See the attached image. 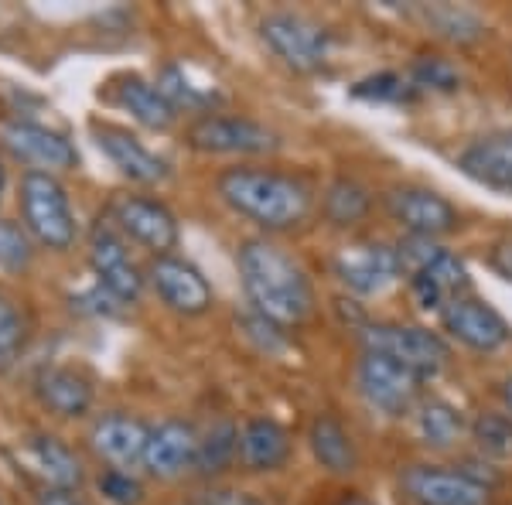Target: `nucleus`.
I'll list each match as a JSON object with an SVG mask.
<instances>
[{"mask_svg":"<svg viewBox=\"0 0 512 505\" xmlns=\"http://www.w3.org/2000/svg\"><path fill=\"white\" fill-rule=\"evenodd\" d=\"M236 267L253 314L267 318L277 328H297L308 321L311 308H315L311 280L301 270V263L287 256L277 243L246 239L236 253Z\"/></svg>","mask_w":512,"mask_h":505,"instance_id":"nucleus-1","label":"nucleus"},{"mask_svg":"<svg viewBox=\"0 0 512 505\" xmlns=\"http://www.w3.org/2000/svg\"><path fill=\"white\" fill-rule=\"evenodd\" d=\"M216 192L236 215L270 233L301 226L311 215V188L284 171L229 168L219 175Z\"/></svg>","mask_w":512,"mask_h":505,"instance_id":"nucleus-2","label":"nucleus"},{"mask_svg":"<svg viewBox=\"0 0 512 505\" xmlns=\"http://www.w3.org/2000/svg\"><path fill=\"white\" fill-rule=\"evenodd\" d=\"M362 352L386 355V359L400 362L403 369L417 372L420 379H434L448 369L451 345L444 342L437 331L420 325H396V321H379V325L359 328Z\"/></svg>","mask_w":512,"mask_h":505,"instance_id":"nucleus-3","label":"nucleus"},{"mask_svg":"<svg viewBox=\"0 0 512 505\" xmlns=\"http://www.w3.org/2000/svg\"><path fill=\"white\" fill-rule=\"evenodd\" d=\"M21 212L28 236H35L45 250H69L76 243V215H72L69 195L55 175L28 171L21 181Z\"/></svg>","mask_w":512,"mask_h":505,"instance_id":"nucleus-4","label":"nucleus"},{"mask_svg":"<svg viewBox=\"0 0 512 505\" xmlns=\"http://www.w3.org/2000/svg\"><path fill=\"white\" fill-rule=\"evenodd\" d=\"M260 38L287 69L321 72L332 55V31L294 11H274L260 21Z\"/></svg>","mask_w":512,"mask_h":505,"instance_id":"nucleus-5","label":"nucleus"},{"mask_svg":"<svg viewBox=\"0 0 512 505\" xmlns=\"http://www.w3.org/2000/svg\"><path fill=\"white\" fill-rule=\"evenodd\" d=\"M355 386H359V396L366 400L369 410L383 413L390 420L410 413L424 396V379L417 372L373 352H362L359 366H355Z\"/></svg>","mask_w":512,"mask_h":505,"instance_id":"nucleus-6","label":"nucleus"},{"mask_svg":"<svg viewBox=\"0 0 512 505\" xmlns=\"http://www.w3.org/2000/svg\"><path fill=\"white\" fill-rule=\"evenodd\" d=\"M386 215L393 222H400V229L407 236L420 239H437L448 236L461 226V212L434 188L424 185H393L383 195Z\"/></svg>","mask_w":512,"mask_h":505,"instance_id":"nucleus-7","label":"nucleus"},{"mask_svg":"<svg viewBox=\"0 0 512 505\" xmlns=\"http://www.w3.org/2000/svg\"><path fill=\"white\" fill-rule=\"evenodd\" d=\"M188 147L202 154H270L280 147V137L270 127L250 117H222V113H205L188 127Z\"/></svg>","mask_w":512,"mask_h":505,"instance_id":"nucleus-8","label":"nucleus"},{"mask_svg":"<svg viewBox=\"0 0 512 505\" xmlns=\"http://www.w3.org/2000/svg\"><path fill=\"white\" fill-rule=\"evenodd\" d=\"M332 273L345 291L359 297H376L403 280V263L390 243H352L332 260Z\"/></svg>","mask_w":512,"mask_h":505,"instance_id":"nucleus-9","label":"nucleus"},{"mask_svg":"<svg viewBox=\"0 0 512 505\" xmlns=\"http://www.w3.org/2000/svg\"><path fill=\"white\" fill-rule=\"evenodd\" d=\"M441 328L448 331L458 345H465V349H472L478 355H492L512 342L509 321L502 318L489 301H482V297H475V294H461L444 304Z\"/></svg>","mask_w":512,"mask_h":505,"instance_id":"nucleus-10","label":"nucleus"},{"mask_svg":"<svg viewBox=\"0 0 512 505\" xmlns=\"http://www.w3.org/2000/svg\"><path fill=\"white\" fill-rule=\"evenodd\" d=\"M400 488L414 505H492V488L461 468L407 465L400 471Z\"/></svg>","mask_w":512,"mask_h":505,"instance_id":"nucleus-11","label":"nucleus"},{"mask_svg":"<svg viewBox=\"0 0 512 505\" xmlns=\"http://www.w3.org/2000/svg\"><path fill=\"white\" fill-rule=\"evenodd\" d=\"M0 144L18 157V161L31 164L35 171H45V175L72 171L79 164V151L69 137L21 117L0 120Z\"/></svg>","mask_w":512,"mask_h":505,"instance_id":"nucleus-12","label":"nucleus"},{"mask_svg":"<svg viewBox=\"0 0 512 505\" xmlns=\"http://www.w3.org/2000/svg\"><path fill=\"white\" fill-rule=\"evenodd\" d=\"M110 215L123 236H130L134 243L151 250L154 256H171V250H175L181 239L175 212L164 202H158V198L120 195L117 202H113Z\"/></svg>","mask_w":512,"mask_h":505,"instance_id":"nucleus-13","label":"nucleus"},{"mask_svg":"<svg viewBox=\"0 0 512 505\" xmlns=\"http://www.w3.org/2000/svg\"><path fill=\"white\" fill-rule=\"evenodd\" d=\"M89 267L96 273V284L103 287L113 301L120 304H134L144 294L147 277L140 273V267L130 260L127 243L120 239V233L106 222H99L89 236Z\"/></svg>","mask_w":512,"mask_h":505,"instance_id":"nucleus-14","label":"nucleus"},{"mask_svg":"<svg viewBox=\"0 0 512 505\" xmlns=\"http://www.w3.org/2000/svg\"><path fill=\"white\" fill-rule=\"evenodd\" d=\"M147 280L158 291V297L168 304L171 311L185 314V318H198L212 308L216 294H212V284L205 280V273L195 267V263L181 260V256H154L151 270H147Z\"/></svg>","mask_w":512,"mask_h":505,"instance_id":"nucleus-15","label":"nucleus"},{"mask_svg":"<svg viewBox=\"0 0 512 505\" xmlns=\"http://www.w3.org/2000/svg\"><path fill=\"white\" fill-rule=\"evenodd\" d=\"M14 461L24 475L38 478L45 492H76L82 485V461L69 444H62L52 434L24 437L14 451Z\"/></svg>","mask_w":512,"mask_h":505,"instance_id":"nucleus-16","label":"nucleus"},{"mask_svg":"<svg viewBox=\"0 0 512 505\" xmlns=\"http://www.w3.org/2000/svg\"><path fill=\"white\" fill-rule=\"evenodd\" d=\"M151 441V427L130 413H106L89 430V444L110 468L127 471L144 465V451Z\"/></svg>","mask_w":512,"mask_h":505,"instance_id":"nucleus-17","label":"nucleus"},{"mask_svg":"<svg viewBox=\"0 0 512 505\" xmlns=\"http://www.w3.org/2000/svg\"><path fill=\"white\" fill-rule=\"evenodd\" d=\"M93 137L99 151L110 157L120 168V175H127L137 185H164L171 178V168L164 157L147 151L140 140L123 127H110V123H93Z\"/></svg>","mask_w":512,"mask_h":505,"instance_id":"nucleus-18","label":"nucleus"},{"mask_svg":"<svg viewBox=\"0 0 512 505\" xmlns=\"http://www.w3.org/2000/svg\"><path fill=\"white\" fill-rule=\"evenodd\" d=\"M198 458V430L188 420H164V424L151 427V441L144 451V468L151 478L171 482V478L185 475L195 468Z\"/></svg>","mask_w":512,"mask_h":505,"instance_id":"nucleus-19","label":"nucleus"},{"mask_svg":"<svg viewBox=\"0 0 512 505\" xmlns=\"http://www.w3.org/2000/svg\"><path fill=\"white\" fill-rule=\"evenodd\" d=\"M458 168L478 185L512 195V130L472 140L458 154Z\"/></svg>","mask_w":512,"mask_h":505,"instance_id":"nucleus-20","label":"nucleus"},{"mask_svg":"<svg viewBox=\"0 0 512 505\" xmlns=\"http://www.w3.org/2000/svg\"><path fill=\"white\" fill-rule=\"evenodd\" d=\"M291 434L270 417H253L239 430V461L250 471H277L291 458Z\"/></svg>","mask_w":512,"mask_h":505,"instance_id":"nucleus-21","label":"nucleus"},{"mask_svg":"<svg viewBox=\"0 0 512 505\" xmlns=\"http://www.w3.org/2000/svg\"><path fill=\"white\" fill-rule=\"evenodd\" d=\"M35 396L41 400V407H48L59 417H82L93 407V386L86 376H79L76 369H41L35 379Z\"/></svg>","mask_w":512,"mask_h":505,"instance_id":"nucleus-22","label":"nucleus"},{"mask_svg":"<svg viewBox=\"0 0 512 505\" xmlns=\"http://www.w3.org/2000/svg\"><path fill=\"white\" fill-rule=\"evenodd\" d=\"M308 447L315 461L328 475H352L359 468V451L352 444V434L332 413H318L308 427Z\"/></svg>","mask_w":512,"mask_h":505,"instance_id":"nucleus-23","label":"nucleus"},{"mask_svg":"<svg viewBox=\"0 0 512 505\" xmlns=\"http://www.w3.org/2000/svg\"><path fill=\"white\" fill-rule=\"evenodd\" d=\"M414 413V434L417 441L431 451H451L461 441V434L468 430L465 417L454 403L441 400V396H420Z\"/></svg>","mask_w":512,"mask_h":505,"instance_id":"nucleus-24","label":"nucleus"},{"mask_svg":"<svg viewBox=\"0 0 512 505\" xmlns=\"http://www.w3.org/2000/svg\"><path fill=\"white\" fill-rule=\"evenodd\" d=\"M113 99L147 130H168L178 120V110L158 93V86L140 76H120L113 86Z\"/></svg>","mask_w":512,"mask_h":505,"instance_id":"nucleus-25","label":"nucleus"},{"mask_svg":"<svg viewBox=\"0 0 512 505\" xmlns=\"http://www.w3.org/2000/svg\"><path fill=\"white\" fill-rule=\"evenodd\" d=\"M414 14L420 18L427 31H434L437 38L451 41V45H475L485 38V21L475 11L458 4H417Z\"/></svg>","mask_w":512,"mask_h":505,"instance_id":"nucleus-26","label":"nucleus"},{"mask_svg":"<svg viewBox=\"0 0 512 505\" xmlns=\"http://www.w3.org/2000/svg\"><path fill=\"white\" fill-rule=\"evenodd\" d=\"M369 212H373V192L355 178H335L321 195V215L338 229L359 226L369 219Z\"/></svg>","mask_w":512,"mask_h":505,"instance_id":"nucleus-27","label":"nucleus"},{"mask_svg":"<svg viewBox=\"0 0 512 505\" xmlns=\"http://www.w3.org/2000/svg\"><path fill=\"white\" fill-rule=\"evenodd\" d=\"M410 277L427 280V284H431L434 291L444 297V301H454V297L468 294V287H472V277H468L465 260H461L458 253L444 250V246H437V253L431 256V260H427L420 270L410 273Z\"/></svg>","mask_w":512,"mask_h":505,"instance_id":"nucleus-28","label":"nucleus"},{"mask_svg":"<svg viewBox=\"0 0 512 505\" xmlns=\"http://www.w3.org/2000/svg\"><path fill=\"white\" fill-rule=\"evenodd\" d=\"M236 458H239V430L229 424V420H219V424H212L205 434H198L195 468L202 471V475H219V471H226Z\"/></svg>","mask_w":512,"mask_h":505,"instance_id":"nucleus-29","label":"nucleus"},{"mask_svg":"<svg viewBox=\"0 0 512 505\" xmlns=\"http://www.w3.org/2000/svg\"><path fill=\"white\" fill-rule=\"evenodd\" d=\"M468 434L478 451L492 461H506L512 458V417L499 410H482L478 417L468 424Z\"/></svg>","mask_w":512,"mask_h":505,"instance_id":"nucleus-30","label":"nucleus"},{"mask_svg":"<svg viewBox=\"0 0 512 505\" xmlns=\"http://www.w3.org/2000/svg\"><path fill=\"white\" fill-rule=\"evenodd\" d=\"M158 93L168 99L175 110H188V113H198V110H209L212 103H216V93L212 89H202L195 86L192 79L185 76V69H178V65H164L158 72Z\"/></svg>","mask_w":512,"mask_h":505,"instance_id":"nucleus-31","label":"nucleus"},{"mask_svg":"<svg viewBox=\"0 0 512 505\" xmlns=\"http://www.w3.org/2000/svg\"><path fill=\"white\" fill-rule=\"evenodd\" d=\"M407 79L417 93H458L461 89L458 65L448 62L444 55H417V59L410 62Z\"/></svg>","mask_w":512,"mask_h":505,"instance_id":"nucleus-32","label":"nucleus"},{"mask_svg":"<svg viewBox=\"0 0 512 505\" xmlns=\"http://www.w3.org/2000/svg\"><path fill=\"white\" fill-rule=\"evenodd\" d=\"M355 99H369V103H410L417 96V89L410 86L407 76L400 72H376V76H366L352 86Z\"/></svg>","mask_w":512,"mask_h":505,"instance_id":"nucleus-33","label":"nucleus"},{"mask_svg":"<svg viewBox=\"0 0 512 505\" xmlns=\"http://www.w3.org/2000/svg\"><path fill=\"white\" fill-rule=\"evenodd\" d=\"M31 236L28 229H21L18 222L0 219V270L7 273H21L31 267Z\"/></svg>","mask_w":512,"mask_h":505,"instance_id":"nucleus-34","label":"nucleus"},{"mask_svg":"<svg viewBox=\"0 0 512 505\" xmlns=\"http://www.w3.org/2000/svg\"><path fill=\"white\" fill-rule=\"evenodd\" d=\"M24 338H28V331H24L21 311L7 297H0V369L14 366V359L24 349Z\"/></svg>","mask_w":512,"mask_h":505,"instance_id":"nucleus-35","label":"nucleus"},{"mask_svg":"<svg viewBox=\"0 0 512 505\" xmlns=\"http://www.w3.org/2000/svg\"><path fill=\"white\" fill-rule=\"evenodd\" d=\"M96 488L110 505H140V502H144V485H140L130 471L106 468L103 475H99Z\"/></svg>","mask_w":512,"mask_h":505,"instance_id":"nucleus-36","label":"nucleus"},{"mask_svg":"<svg viewBox=\"0 0 512 505\" xmlns=\"http://www.w3.org/2000/svg\"><path fill=\"white\" fill-rule=\"evenodd\" d=\"M198 505H267V502L253 492H239V488H212V492H202Z\"/></svg>","mask_w":512,"mask_h":505,"instance_id":"nucleus-37","label":"nucleus"},{"mask_svg":"<svg viewBox=\"0 0 512 505\" xmlns=\"http://www.w3.org/2000/svg\"><path fill=\"white\" fill-rule=\"evenodd\" d=\"M489 267L499 273L502 280H509V284H512V239H502V243L492 246Z\"/></svg>","mask_w":512,"mask_h":505,"instance_id":"nucleus-38","label":"nucleus"},{"mask_svg":"<svg viewBox=\"0 0 512 505\" xmlns=\"http://www.w3.org/2000/svg\"><path fill=\"white\" fill-rule=\"evenodd\" d=\"M38 505H82L72 492H45L38 499Z\"/></svg>","mask_w":512,"mask_h":505,"instance_id":"nucleus-39","label":"nucleus"},{"mask_svg":"<svg viewBox=\"0 0 512 505\" xmlns=\"http://www.w3.org/2000/svg\"><path fill=\"white\" fill-rule=\"evenodd\" d=\"M499 396H502V403H506V413L512 417V376H506L499 383Z\"/></svg>","mask_w":512,"mask_h":505,"instance_id":"nucleus-40","label":"nucleus"},{"mask_svg":"<svg viewBox=\"0 0 512 505\" xmlns=\"http://www.w3.org/2000/svg\"><path fill=\"white\" fill-rule=\"evenodd\" d=\"M335 505H373L369 499H362L359 492H349V495H342V499H338Z\"/></svg>","mask_w":512,"mask_h":505,"instance_id":"nucleus-41","label":"nucleus"},{"mask_svg":"<svg viewBox=\"0 0 512 505\" xmlns=\"http://www.w3.org/2000/svg\"><path fill=\"white\" fill-rule=\"evenodd\" d=\"M4 192H7V168H4V161H0V202H4Z\"/></svg>","mask_w":512,"mask_h":505,"instance_id":"nucleus-42","label":"nucleus"}]
</instances>
